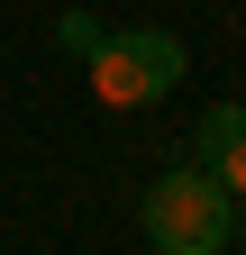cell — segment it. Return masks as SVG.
<instances>
[{
    "instance_id": "6da1fadb",
    "label": "cell",
    "mask_w": 246,
    "mask_h": 255,
    "mask_svg": "<svg viewBox=\"0 0 246 255\" xmlns=\"http://www.w3.org/2000/svg\"><path fill=\"white\" fill-rule=\"evenodd\" d=\"M146 237H155V255H228L237 201L201 164H173L164 182H146Z\"/></svg>"
},
{
    "instance_id": "3957f363",
    "label": "cell",
    "mask_w": 246,
    "mask_h": 255,
    "mask_svg": "<svg viewBox=\"0 0 246 255\" xmlns=\"http://www.w3.org/2000/svg\"><path fill=\"white\" fill-rule=\"evenodd\" d=\"M192 164L219 182L228 201H246V110H237V101H219V110L201 119V137H192Z\"/></svg>"
},
{
    "instance_id": "7a4b0ae2",
    "label": "cell",
    "mask_w": 246,
    "mask_h": 255,
    "mask_svg": "<svg viewBox=\"0 0 246 255\" xmlns=\"http://www.w3.org/2000/svg\"><path fill=\"white\" fill-rule=\"evenodd\" d=\"M182 37H164V27H119V37H101V55H91V91H101L110 110H146L164 101V91L182 82Z\"/></svg>"
},
{
    "instance_id": "5b68a950",
    "label": "cell",
    "mask_w": 246,
    "mask_h": 255,
    "mask_svg": "<svg viewBox=\"0 0 246 255\" xmlns=\"http://www.w3.org/2000/svg\"><path fill=\"white\" fill-rule=\"evenodd\" d=\"M237 228H246V219H237Z\"/></svg>"
},
{
    "instance_id": "277c9868",
    "label": "cell",
    "mask_w": 246,
    "mask_h": 255,
    "mask_svg": "<svg viewBox=\"0 0 246 255\" xmlns=\"http://www.w3.org/2000/svg\"><path fill=\"white\" fill-rule=\"evenodd\" d=\"M101 37H110V27L91 18V9H64V18H55V46H64V55H82V64L101 55Z\"/></svg>"
}]
</instances>
